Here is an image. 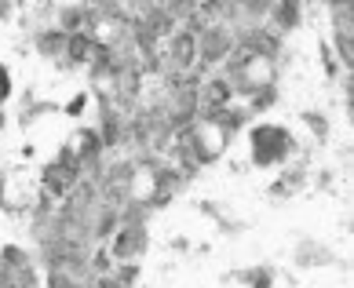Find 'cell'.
Returning a JSON list of instances; mask_svg holds the SVG:
<instances>
[{
    "label": "cell",
    "mask_w": 354,
    "mask_h": 288,
    "mask_svg": "<svg viewBox=\"0 0 354 288\" xmlns=\"http://www.w3.org/2000/svg\"><path fill=\"white\" fill-rule=\"evenodd\" d=\"M4 95H8V73L0 70V99H4Z\"/></svg>",
    "instance_id": "obj_1"
}]
</instances>
